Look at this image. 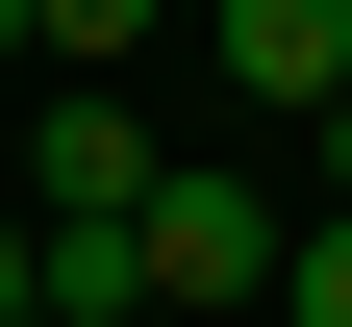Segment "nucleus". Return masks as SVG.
<instances>
[{"mask_svg": "<svg viewBox=\"0 0 352 327\" xmlns=\"http://www.w3.org/2000/svg\"><path fill=\"white\" fill-rule=\"evenodd\" d=\"M126 252H151V302L201 327V302H277V252H302V202H277V176H227V151H176Z\"/></svg>", "mask_w": 352, "mask_h": 327, "instance_id": "f257e3e1", "label": "nucleus"}, {"mask_svg": "<svg viewBox=\"0 0 352 327\" xmlns=\"http://www.w3.org/2000/svg\"><path fill=\"white\" fill-rule=\"evenodd\" d=\"M151 101H126V76H51V101H25V226H151Z\"/></svg>", "mask_w": 352, "mask_h": 327, "instance_id": "f03ea898", "label": "nucleus"}, {"mask_svg": "<svg viewBox=\"0 0 352 327\" xmlns=\"http://www.w3.org/2000/svg\"><path fill=\"white\" fill-rule=\"evenodd\" d=\"M201 76L277 101V126H327V101H352V0H201Z\"/></svg>", "mask_w": 352, "mask_h": 327, "instance_id": "7ed1b4c3", "label": "nucleus"}, {"mask_svg": "<svg viewBox=\"0 0 352 327\" xmlns=\"http://www.w3.org/2000/svg\"><path fill=\"white\" fill-rule=\"evenodd\" d=\"M151 25H176V0H25V51H51V76H126Z\"/></svg>", "mask_w": 352, "mask_h": 327, "instance_id": "20e7f679", "label": "nucleus"}, {"mask_svg": "<svg viewBox=\"0 0 352 327\" xmlns=\"http://www.w3.org/2000/svg\"><path fill=\"white\" fill-rule=\"evenodd\" d=\"M277 327H352V202H302V252H277Z\"/></svg>", "mask_w": 352, "mask_h": 327, "instance_id": "39448f33", "label": "nucleus"}, {"mask_svg": "<svg viewBox=\"0 0 352 327\" xmlns=\"http://www.w3.org/2000/svg\"><path fill=\"white\" fill-rule=\"evenodd\" d=\"M25 277H51V226H25V202H0V327H25Z\"/></svg>", "mask_w": 352, "mask_h": 327, "instance_id": "423d86ee", "label": "nucleus"}, {"mask_svg": "<svg viewBox=\"0 0 352 327\" xmlns=\"http://www.w3.org/2000/svg\"><path fill=\"white\" fill-rule=\"evenodd\" d=\"M0 76H51V51H25V0H0Z\"/></svg>", "mask_w": 352, "mask_h": 327, "instance_id": "0eeeda50", "label": "nucleus"}, {"mask_svg": "<svg viewBox=\"0 0 352 327\" xmlns=\"http://www.w3.org/2000/svg\"><path fill=\"white\" fill-rule=\"evenodd\" d=\"M327 202H352V101H327Z\"/></svg>", "mask_w": 352, "mask_h": 327, "instance_id": "6e6552de", "label": "nucleus"}]
</instances>
